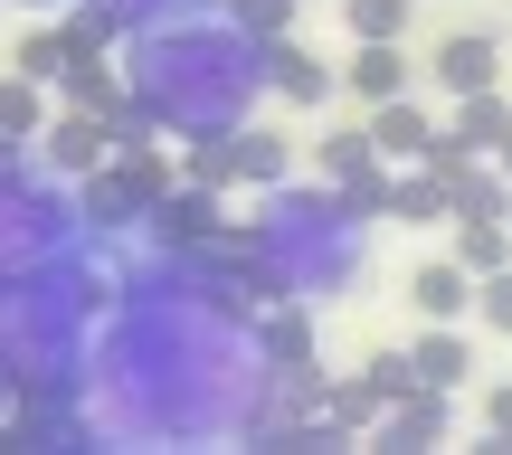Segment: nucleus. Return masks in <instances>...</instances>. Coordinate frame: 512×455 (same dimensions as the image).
Listing matches in <instances>:
<instances>
[{
	"mask_svg": "<svg viewBox=\"0 0 512 455\" xmlns=\"http://www.w3.org/2000/svg\"><path fill=\"white\" fill-rule=\"evenodd\" d=\"M370 437L380 446H437L446 437V389H399V399L370 418Z\"/></svg>",
	"mask_w": 512,
	"mask_h": 455,
	"instance_id": "5",
	"label": "nucleus"
},
{
	"mask_svg": "<svg viewBox=\"0 0 512 455\" xmlns=\"http://www.w3.org/2000/svg\"><path fill=\"white\" fill-rule=\"evenodd\" d=\"M38 124H48V86L38 76H0V143H38Z\"/></svg>",
	"mask_w": 512,
	"mask_h": 455,
	"instance_id": "12",
	"label": "nucleus"
},
{
	"mask_svg": "<svg viewBox=\"0 0 512 455\" xmlns=\"http://www.w3.org/2000/svg\"><path fill=\"white\" fill-rule=\"evenodd\" d=\"M380 152H370V124H342V133H323V181H351V171H370Z\"/></svg>",
	"mask_w": 512,
	"mask_h": 455,
	"instance_id": "18",
	"label": "nucleus"
},
{
	"mask_svg": "<svg viewBox=\"0 0 512 455\" xmlns=\"http://www.w3.org/2000/svg\"><path fill=\"white\" fill-rule=\"evenodd\" d=\"M342 190H351L342 209H361V219H389V209H399V181H389V171H351Z\"/></svg>",
	"mask_w": 512,
	"mask_h": 455,
	"instance_id": "22",
	"label": "nucleus"
},
{
	"mask_svg": "<svg viewBox=\"0 0 512 455\" xmlns=\"http://www.w3.org/2000/svg\"><path fill=\"white\" fill-rule=\"evenodd\" d=\"M408 370H418V389H446V399H456V389L475 380V342H465L456 323H437L418 351H408Z\"/></svg>",
	"mask_w": 512,
	"mask_h": 455,
	"instance_id": "9",
	"label": "nucleus"
},
{
	"mask_svg": "<svg viewBox=\"0 0 512 455\" xmlns=\"http://www.w3.org/2000/svg\"><path fill=\"white\" fill-rule=\"evenodd\" d=\"M143 219H152V237H162V247H219V200H209L200 181H190V190H162Z\"/></svg>",
	"mask_w": 512,
	"mask_h": 455,
	"instance_id": "3",
	"label": "nucleus"
},
{
	"mask_svg": "<svg viewBox=\"0 0 512 455\" xmlns=\"http://www.w3.org/2000/svg\"><path fill=\"white\" fill-rule=\"evenodd\" d=\"M256 351H266V370H304L313 361V323L304 313H275V323L256 332Z\"/></svg>",
	"mask_w": 512,
	"mask_h": 455,
	"instance_id": "16",
	"label": "nucleus"
},
{
	"mask_svg": "<svg viewBox=\"0 0 512 455\" xmlns=\"http://www.w3.org/2000/svg\"><path fill=\"white\" fill-rule=\"evenodd\" d=\"M484 427H494V437H503V446H512V380H503V389H494V399H484Z\"/></svg>",
	"mask_w": 512,
	"mask_h": 455,
	"instance_id": "26",
	"label": "nucleus"
},
{
	"mask_svg": "<svg viewBox=\"0 0 512 455\" xmlns=\"http://www.w3.org/2000/svg\"><path fill=\"white\" fill-rule=\"evenodd\" d=\"M512 133V105H503V86H475V95H456V124L437 133V152H494Z\"/></svg>",
	"mask_w": 512,
	"mask_h": 455,
	"instance_id": "8",
	"label": "nucleus"
},
{
	"mask_svg": "<svg viewBox=\"0 0 512 455\" xmlns=\"http://www.w3.org/2000/svg\"><path fill=\"white\" fill-rule=\"evenodd\" d=\"M408 294H418V313H427V323H456V313H475V275H465L456 256L418 266V275H408Z\"/></svg>",
	"mask_w": 512,
	"mask_h": 455,
	"instance_id": "10",
	"label": "nucleus"
},
{
	"mask_svg": "<svg viewBox=\"0 0 512 455\" xmlns=\"http://www.w3.org/2000/svg\"><path fill=\"white\" fill-rule=\"evenodd\" d=\"M370 418H380V389H370V380H342V389H323V427H332V437H361Z\"/></svg>",
	"mask_w": 512,
	"mask_h": 455,
	"instance_id": "15",
	"label": "nucleus"
},
{
	"mask_svg": "<svg viewBox=\"0 0 512 455\" xmlns=\"http://www.w3.org/2000/svg\"><path fill=\"white\" fill-rule=\"evenodd\" d=\"M10 67H19V76H38V86H48V76L67 67V38H57V29H29V38H19V57H10Z\"/></svg>",
	"mask_w": 512,
	"mask_h": 455,
	"instance_id": "21",
	"label": "nucleus"
},
{
	"mask_svg": "<svg viewBox=\"0 0 512 455\" xmlns=\"http://www.w3.org/2000/svg\"><path fill=\"white\" fill-rule=\"evenodd\" d=\"M38 143H48V171H76V181H86L95 162H105L114 152V124H95V114H57V124H38Z\"/></svg>",
	"mask_w": 512,
	"mask_h": 455,
	"instance_id": "6",
	"label": "nucleus"
},
{
	"mask_svg": "<svg viewBox=\"0 0 512 455\" xmlns=\"http://www.w3.org/2000/svg\"><path fill=\"white\" fill-rule=\"evenodd\" d=\"M494 152H503V181H512V133H503V143H494Z\"/></svg>",
	"mask_w": 512,
	"mask_h": 455,
	"instance_id": "27",
	"label": "nucleus"
},
{
	"mask_svg": "<svg viewBox=\"0 0 512 455\" xmlns=\"http://www.w3.org/2000/svg\"><path fill=\"white\" fill-rule=\"evenodd\" d=\"M351 38H408V0H351Z\"/></svg>",
	"mask_w": 512,
	"mask_h": 455,
	"instance_id": "23",
	"label": "nucleus"
},
{
	"mask_svg": "<svg viewBox=\"0 0 512 455\" xmlns=\"http://www.w3.org/2000/svg\"><path fill=\"white\" fill-rule=\"evenodd\" d=\"M399 219H446V171H437V162H418V171L399 181Z\"/></svg>",
	"mask_w": 512,
	"mask_h": 455,
	"instance_id": "19",
	"label": "nucleus"
},
{
	"mask_svg": "<svg viewBox=\"0 0 512 455\" xmlns=\"http://www.w3.org/2000/svg\"><path fill=\"white\" fill-rule=\"evenodd\" d=\"M342 86L361 95V105H380V95H408V57H399V38H361V57L342 67Z\"/></svg>",
	"mask_w": 512,
	"mask_h": 455,
	"instance_id": "11",
	"label": "nucleus"
},
{
	"mask_svg": "<svg viewBox=\"0 0 512 455\" xmlns=\"http://www.w3.org/2000/svg\"><path fill=\"white\" fill-rule=\"evenodd\" d=\"M133 86H143V114L152 124H219L228 105H238V86H256V48L238 38H143V67H133Z\"/></svg>",
	"mask_w": 512,
	"mask_h": 455,
	"instance_id": "1",
	"label": "nucleus"
},
{
	"mask_svg": "<svg viewBox=\"0 0 512 455\" xmlns=\"http://www.w3.org/2000/svg\"><path fill=\"white\" fill-rule=\"evenodd\" d=\"M475 323H484V332H512V266L475 275Z\"/></svg>",
	"mask_w": 512,
	"mask_h": 455,
	"instance_id": "20",
	"label": "nucleus"
},
{
	"mask_svg": "<svg viewBox=\"0 0 512 455\" xmlns=\"http://www.w3.org/2000/svg\"><path fill=\"white\" fill-rule=\"evenodd\" d=\"M285 19H294V0H228V38H285Z\"/></svg>",
	"mask_w": 512,
	"mask_h": 455,
	"instance_id": "17",
	"label": "nucleus"
},
{
	"mask_svg": "<svg viewBox=\"0 0 512 455\" xmlns=\"http://www.w3.org/2000/svg\"><path fill=\"white\" fill-rule=\"evenodd\" d=\"M190 181H200V190H219V181H238V171H228V133H209V143L190 152Z\"/></svg>",
	"mask_w": 512,
	"mask_h": 455,
	"instance_id": "24",
	"label": "nucleus"
},
{
	"mask_svg": "<svg viewBox=\"0 0 512 455\" xmlns=\"http://www.w3.org/2000/svg\"><path fill=\"white\" fill-rule=\"evenodd\" d=\"M370 152H380V162H427V152H437V124H427L408 95H380V105H370Z\"/></svg>",
	"mask_w": 512,
	"mask_h": 455,
	"instance_id": "4",
	"label": "nucleus"
},
{
	"mask_svg": "<svg viewBox=\"0 0 512 455\" xmlns=\"http://www.w3.org/2000/svg\"><path fill=\"white\" fill-rule=\"evenodd\" d=\"M456 266H465V275L512 266V228H503V219H456Z\"/></svg>",
	"mask_w": 512,
	"mask_h": 455,
	"instance_id": "14",
	"label": "nucleus"
},
{
	"mask_svg": "<svg viewBox=\"0 0 512 455\" xmlns=\"http://www.w3.org/2000/svg\"><path fill=\"white\" fill-rule=\"evenodd\" d=\"M228 171H238V181H285V171H294V143H285V133H228Z\"/></svg>",
	"mask_w": 512,
	"mask_h": 455,
	"instance_id": "13",
	"label": "nucleus"
},
{
	"mask_svg": "<svg viewBox=\"0 0 512 455\" xmlns=\"http://www.w3.org/2000/svg\"><path fill=\"white\" fill-rule=\"evenodd\" d=\"M427 76H437L446 95L503 86V48H494V38H484V29H456V38H446V48H437V67H427Z\"/></svg>",
	"mask_w": 512,
	"mask_h": 455,
	"instance_id": "7",
	"label": "nucleus"
},
{
	"mask_svg": "<svg viewBox=\"0 0 512 455\" xmlns=\"http://www.w3.org/2000/svg\"><path fill=\"white\" fill-rule=\"evenodd\" d=\"M370 389H380V408L399 399V389H418V370H408V351H380V361H370Z\"/></svg>",
	"mask_w": 512,
	"mask_h": 455,
	"instance_id": "25",
	"label": "nucleus"
},
{
	"mask_svg": "<svg viewBox=\"0 0 512 455\" xmlns=\"http://www.w3.org/2000/svg\"><path fill=\"white\" fill-rule=\"evenodd\" d=\"M503 228H512V181H503Z\"/></svg>",
	"mask_w": 512,
	"mask_h": 455,
	"instance_id": "28",
	"label": "nucleus"
},
{
	"mask_svg": "<svg viewBox=\"0 0 512 455\" xmlns=\"http://www.w3.org/2000/svg\"><path fill=\"white\" fill-rule=\"evenodd\" d=\"M256 76H266L275 95H294V105H323V95L342 86V67H323V57L285 48V38H256Z\"/></svg>",
	"mask_w": 512,
	"mask_h": 455,
	"instance_id": "2",
	"label": "nucleus"
}]
</instances>
